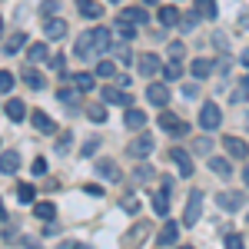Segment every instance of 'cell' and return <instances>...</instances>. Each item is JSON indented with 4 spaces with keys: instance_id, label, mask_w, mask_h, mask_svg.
Returning a JSON list of instances; mask_svg holds the SVG:
<instances>
[{
    "instance_id": "cell-55",
    "label": "cell",
    "mask_w": 249,
    "mask_h": 249,
    "mask_svg": "<svg viewBox=\"0 0 249 249\" xmlns=\"http://www.w3.org/2000/svg\"><path fill=\"white\" fill-rule=\"evenodd\" d=\"M243 179H246V186H249V170H246V173H243Z\"/></svg>"
},
{
    "instance_id": "cell-2",
    "label": "cell",
    "mask_w": 249,
    "mask_h": 249,
    "mask_svg": "<svg viewBox=\"0 0 249 249\" xmlns=\"http://www.w3.org/2000/svg\"><path fill=\"white\" fill-rule=\"evenodd\" d=\"M219 123H223L219 107H216V103H203V107H199V126H203V130H216Z\"/></svg>"
},
{
    "instance_id": "cell-17",
    "label": "cell",
    "mask_w": 249,
    "mask_h": 249,
    "mask_svg": "<svg viewBox=\"0 0 249 249\" xmlns=\"http://www.w3.org/2000/svg\"><path fill=\"white\" fill-rule=\"evenodd\" d=\"M120 17L130 20V23H136V27H140V23H150V14H146L143 7H123V10H120Z\"/></svg>"
},
{
    "instance_id": "cell-15",
    "label": "cell",
    "mask_w": 249,
    "mask_h": 249,
    "mask_svg": "<svg viewBox=\"0 0 249 249\" xmlns=\"http://www.w3.org/2000/svg\"><path fill=\"white\" fill-rule=\"evenodd\" d=\"M30 123H34V130H37V133H57V123L43 113V110H37V113L30 116Z\"/></svg>"
},
{
    "instance_id": "cell-48",
    "label": "cell",
    "mask_w": 249,
    "mask_h": 249,
    "mask_svg": "<svg viewBox=\"0 0 249 249\" xmlns=\"http://www.w3.org/2000/svg\"><path fill=\"white\" fill-rule=\"evenodd\" d=\"M83 193L93 196V199H100V196H103V186H93V183H90V186H83Z\"/></svg>"
},
{
    "instance_id": "cell-26",
    "label": "cell",
    "mask_w": 249,
    "mask_h": 249,
    "mask_svg": "<svg viewBox=\"0 0 249 249\" xmlns=\"http://www.w3.org/2000/svg\"><path fill=\"white\" fill-rule=\"evenodd\" d=\"M116 34H120V40H133L136 37V23H130V20L116 17Z\"/></svg>"
},
{
    "instance_id": "cell-8",
    "label": "cell",
    "mask_w": 249,
    "mask_h": 249,
    "mask_svg": "<svg viewBox=\"0 0 249 249\" xmlns=\"http://www.w3.org/2000/svg\"><path fill=\"white\" fill-rule=\"evenodd\" d=\"M136 60H140V73H143V77H156V73L163 70V63H160L156 53H143V57H136Z\"/></svg>"
},
{
    "instance_id": "cell-19",
    "label": "cell",
    "mask_w": 249,
    "mask_h": 249,
    "mask_svg": "<svg viewBox=\"0 0 249 249\" xmlns=\"http://www.w3.org/2000/svg\"><path fill=\"white\" fill-rule=\"evenodd\" d=\"M0 163H3V166H0L3 176H14V173L20 170V156L14 153V150H3V160H0Z\"/></svg>"
},
{
    "instance_id": "cell-44",
    "label": "cell",
    "mask_w": 249,
    "mask_h": 249,
    "mask_svg": "<svg viewBox=\"0 0 249 249\" xmlns=\"http://www.w3.org/2000/svg\"><path fill=\"white\" fill-rule=\"evenodd\" d=\"M96 150H100V140H96V136H93L90 143H83V150H80V153H83V156H93Z\"/></svg>"
},
{
    "instance_id": "cell-22",
    "label": "cell",
    "mask_w": 249,
    "mask_h": 249,
    "mask_svg": "<svg viewBox=\"0 0 249 249\" xmlns=\"http://www.w3.org/2000/svg\"><path fill=\"white\" fill-rule=\"evenodd\" d=\"M77 7H80V14H83L87 20H96L100 14H103V7H100V3H93V0H77Z\"/></svg>"
},
{
    "instance_id": "cell-52",
    "label": "cell",
    "mask_w": 249,
    "mask_h": 249,
    "mask_svg": "<svg viewBox=\"0 0 249 249\" xmlns=\"http://www.w3.org/2000/svg\"><path fill=\"white\" fill-rule=\"evenodd\" d=\"M67 150H70V133H67V136L57 143V153H67Z\"/></svg>"
},
{
    "instance_id": "cell-53",
    "label": "cell",
    "mask_w": 249,
    "mask_h": 249,
    "mask_svg": "<svg viewBox=\"0 0 249 249\" xmlns=\"http://www.w3.org/2000/svg\"><path fill=\"white\" fill-rule=\"evenodd\" d=\"M150 176H153L150 166H140V170H136V179H150Z\"/></svg>"
},
{
    "instance_id": "cell-36",
    "label": "cell",
    "mask_w": 249,
    "mask_h": 249,
    "mask_svg": "<svg viewBox=\"0 0 249 249\" xmlns=\"http://www.w3.org/2000/svg\"><path fill=\"white\" fill-rule=\"evenodd\" d=\"M113 73H116L113 60H100V63H96V77H113Z\"/></svg>"
},
{
    "instance_id": "cell-43",
    "label": "cell",
    "mask_w": 249,
    "mask_h": 249,
    "mask_svg": "<svg viewBox=\"0 0 249 249\" xmlns=\"http://www.w3.org/2000/svg\"><path fill=\"white\" fill-rule=\"evenodd\" d=\"M196 20H199V10H196V14H190V17H183V20H179V27H183V30L190 34L193 27H196Z\"/></svg>"
},
{
    "instance_id": "cell-46",
    "label": "cell",
    "mask_w": 249,
    "mask_h": 249,
    "mask_svg": "<svg viewBox=\"0 0 249 249\" xmlns=\"http://www.w3.org/2000/svg\"><path fill=\"white\" fill-rule=\"evenodd\" d=\"M30 170H34V176H43V173H47V160H43V156H37Z\"/></svg>"
},
{
    "instance_id": "cell-11",
    "label": "cell",
    "mask_w": 249,
    "mask_h": 249,
    "mask_svg": "<svg viewBox=\"0 0 249 249\" xmlns=\"http://www.w3.org/2000/svg\"><path fill=\"white\" fill-rule=\"evenodd\" d=\"M80 93H83V90H80L77 83H73V87H67V83H63V87L57 90V100L63 103V107H80Z\"/></svg>"
},
{
    "instance_id": "cell-18",
    "label": "cell",
    "mask_w": 249,
    "mask_h": 249,
    "mask_svg": "<svg viewBox=\"0 0 249 249\" xmlns=\"http://www.w3.org/2000/svg\"><path fill=\"white\" fill-rule=\"evenodd\" d=\"M3 116L14 120V123H20V120L27 116V107H23L20 100H7V103H3Z\"/></svg>"
},
{
    "instance_id": "cell-21",
    "label": "cell",
    "mask_w": 249,
    "mask_h": 249,
    "mask_svg": "<svg viewBox=\"0 0 249 249\" xmlns=\"http://www.w3.org/2000/svg\"><path fill=\"white\" fill-rule=\"evenodd\" d=\"M190 73H193L196 80L210 77V73H213V60H193V63H190Z\"/></svg>"
},
{
    "instance_id": "cell-47",
    "label": "cell",
    "mask_w": 249,
    "mask_h": 249,
    "mask_svg": "<svg viewBox=\"0 0 249 249\" xmlns=\"http://www.w3.org/2000/svg\"><path fill=\"white\" fill-rule=\"evenodd\" d=\"M123 210H126V213H136V210H140V199H136V196H126V199H123Z\"/></svg>"
},
{
    "instance_id": "cell-3",
    "label": "cell",
    "mask_w": 249,
    "mask_h": 249,
    "mask_svg": "<svg viewBox=\"0 0 249 249\" xmlns=\"http://www.w3.org/2000/svg\"><path fill=\"white\" fill-rule=\"evenodd\" d=\"M170 160H173V166H176V173H179V176H193V170H196V166H193V156L186 153V150L173 146V150H170Z\"/></svg>"
},
{
    "instance_id": "cell-37",
    "label": "cell",
    "mask_w": 249,
    "mask_h": 249,
    "mask_svg": "<svg viewBox=\"0 0 249 249\" xmlns=\"http://www.w3.org/2000/svg\"><path fill=\"white\" fill-rule=\"evenodd\" d=\"M163 73H166V80H179V77H183V67L173 60V63H166V67H163Z\"/></svg>"
},
{
    "instance_id": "cell-45",
    "label": "cell",
    "mask_w": 249,
    "mask_h": 249,
    "mask_svg": "<svg viewBox=\"0 0 249 249\" xmlns=\"http://www.w3.org/2000/svg\"><path fill=\"white\" fill-rule=\"evenodd\" d=\"M226 246L230 249H243V236H239V232H230V236H226Z\"/></svg>"
},
{
    "instance_id": "cell-28",
    "label": "cell",
    "mask_w": 249,
    "mask_h": 249,
    "mask_svg": "<svg viewBox=\"0 0 249 249\" xmlns=\"http://www.w3.org/2000/svg\"><path fill=\"white\" fill-rule=\"evenodd\" d=\"M34 213H37V219H43V223L57 219V206H53V203H37V206H34Z\"/></svg>"
},
{
    "instance_id": "cell-34",
    "label": "cell",
    "mask_w": 249,
    "mask_h": 249,
    "mask_svg": "<svg viewBox=\"0 0 249 249\" xmlns=\"http://www.w3.org/2000/svg\"><path fill=\"white\" fill-rule=\"evenodd\" d=\"M27 57H30V63H40V60H47V43H34V47L27 50Z\"/></svg>"
},
{
    "instance_id": "cell-57",
    "label": "cell",
    "mask_w": 249,
    "mask_h": 249,
    "mask_svg": "<svg viewBox=\"0 0 249 249\" xmlns=\"http://www.w3.org/2000/svg\"><path fill=\"white\" fill-rule=\"evenodd\" d=\"M146 3H156V0H146Z\"/></svg>"
},
{
    "instance_id": "cell-1",
    "label": "cell",
    "mask_w": 249,
    "mask_h": 249,
    "mask_svg": "<svg viewBox=\"0 0 249 249\" xmlns=\"http://www.w3.org/2000/svg\"><path fill=\"white\" fill-rule=\"evenodd\" d=\"M199 210H203V193L193 190L186 199V210H183V226H196L199 223Z\"/></svg>"
},
{
    "instance_id": "cell-12",
    "label": "cell",
    "mask_w": 249,
    "mask_h": 249,
    "mask_svg": "<svg viewBox=\"0 0 249 249\" xmlns=\"http://www.w3.org/2000/svg\"><path fill=\"white\" fill-rule=\"evenodd\" d=\"M223 146H226V153H230L232 160H246V153H249V146L239 140V136H226V140H223Z\"/></svg>"
},
{
    "instance_id": "cell-39",
    "label": "cell",
    "mask_w": 249,
    "mask_h": 249,
    "mask_svg": "<svg viewBox=\"0 0 249 249\" xmlns=\"http://www.w3.org/2000/svg\"><path fill=\"white\" fill-rule=\"evenodd\" d=\"M0 90H3V93H10V90H14V73H10V70H3V73H0Z\"/></svg>"
},
{
    "instance_id": "cell-38",
    "label": "cell",
    "mask_w": 249,
    "mask_h": 249,
    "mask_svg": "<svg viewBox=\"0 0 249 249\" xmlns=\"http://www.w3.org/2000/svg\"><path fill=\"white\" fill-rule=\"evenodd\" d=\"M87 116H90L93 123H103V120H107V110H103V107L96 103V107H90V110H87Z\"/></svg>"
},
{
    "instance_id": "cell-29",
    "label": "cell",
    "mask_w": 249,
    "mask_h": 249,
    "mask_svg": "<svg viewBox=\"0 0 249 249\" xmlns=\"http://www.w3.org/2000/svg\"><path fill=\"white\" fill-rule=\"evenodd\" d=\"M196 10H199V17H206V20H216V0H196Z\"/></svg>"
},
{
    "instance_id": "cell-33",
    "label": "cell",
    "mask_w": 249,
    "mask_h": 249,
    "mask_svg": "<svg viewBox=\"0 0 249 249\" xmlns=\"http://www.w3.org/2000/svg\"><path fill=\"white\" fill-rule=\"evenodd\" d=\"M34 196H37V190H34L30 183H20L17 186V199L20 203H34Z\"/></svg>"
},
{
    "instance_id": "cell-9",
    "label": "cell",
    "mask_w": 249,
    "mask_h": 249,
    "mask_svg": "<svg viewBox=\"0 0 249 249\" xmlns=\"http://www.w3.org/2000/svg\"><path fill=\"white\" fill-rule=\"evenodd\" d=\"M146 100H150L153 107H166V100H170V87H163V83H150V87H146Z\"/></svg>"
},
{
    "instance_id": "cell-23",
    "label": "cell",
    "mask_w": 249,
    "mask_h": 249,
    "mask_svg": "<svg viewBox=\"0 0 249 249\" xmlns=\"http://www.w3.org/2000/svg\"><path fill=\"white\" fill-rule=\"evenodd\" d=\"M20 80H23V83H27L30 90H43V77H40V73L34 70V67H27V70L20 73Z\"/></svg>"
},
{
    "instance_id": "cell-32",
    "label": "cell",
    "mask_w": 249,
    "mask_h": 249,
    "mask_svg": "<svg viewBox=\"0 0 249 249\" xmlns=\"http://www.w3.org/2000/svg\"><path fill=\"white\" fill-rule=\"evenodd\" d=\"M70 83H77L80 90L87 93V90H93V73H73V77H70Z\"/></svg>"
},
{
    "instance_id": "cell-5",
    "label": "cell",
    "mask_w": 249,
    "mask_h": 249,
    "mask_svg": "<svg viewBox=\"0 0 249 249\" xmlns=\"http://www.w3.org/2000/svg\"><path fill=\"white\" fill-rule=\"evenodd\" d=\"M77 57L80 60H93L96 57V40H93V30H87V34H80L77 37Z\"/></svg>"
},
{
    "instance_id": "cell-56",
    "label": "cell",
    "mask_w": 249,
    "mask_h": 249,
    "mask_svg": "<svg viewBox=\"0 0 249 249\" xmlns=\"http://www.w3.org/2000/svg\"><path fill=\"white\" fill-rule=\"evenodd\" d=\"M110 3H123V0H110Z\"/></svg>"
},
{
    "instance_id": "cell-30",
    "label": "cell",
    "mask_w": 249,
    "mask_h": 249,
    "mask_svg": "<svg viewBox=\"0 0 249 249\" xmlns=\"http://www.w3.org/2000/svg\"><path fill=\"white\" fill-rule=\"evenodd\" d=\"M160 23H163V27H176V23H179V10H176V7H163V10H160Z\"/></svg>"
},
{
    "instance_id": "cell-25",
    "label": "cell",
    "mask_w": 249,
    "mask_h": 249,
    "mask_svg": "<svg viewBox=\"0 0 249 249\" xmlns=\"http://www.w3.org/2000/svg\"><path fill=\"white\" fill-rule=\"evenodd\" d=\"M126 126H130V130L146 126V113H143V110H136V107H130V110H126Z\"/></svg>"
},
{
    "instance_id": "cell-4",
    "label": "cell",
    "mask_w": 249,
    "mask_h": 249,
    "mask_svg": "<svg viewBox=\"0 0 249 249\" xmlns=\"http://www.w3.org/2000/svg\"><path fill=\"white\" fill-rule=\"evenodd\" d=\"M143 239H150V223H146V219H140L130 232H123V239H120V243H123V246H140Z\"/></svg>"
},
{
    "instance_id": "cell-24",
    "label": "cell",
    "mask_w": 249,
    "mask_h": 249,
    "mask_svg": "<svg viewBox=\"0 0 249 249\" xmlns=\"http://www.w3.org/2000/svg\"><path fill=\"white\" fill-rule=\"evenodd\" d=\"M96 173H100L103 179H120V170H116L113 160H100V163H96Z\"/></svg>"
},
{
    "instance_id": "cell-58",
    "label": "cell",
    "mask_w": 249,
    "mask_h": 249,
    "mask_svg": "<svg viewBox=\"0 0 249 249\" xmlns=\"http://www.w3.org/2000/svg\"><path fill=\"white\" fill-rule=\"evenodd\" d=\"M246 123H249V116H246Z\"/></svg>"
},
{
    "instance_id": "cell-54",
    "label": "cell",
    "mask_w": 249,
    "mask_h": 249,
    "mask_svg": "<svg viewBox=\"0 0 249 249\" xmlns=\"http://www.w3.org/2000/svg\"><path fill=\"white\" fill-rule=\"evenodd\" d=\"M243 63H246V67H249V50H246V53H243Z\"/></svg>"
},
{
    "instance_id": "cell-27",
    "label": "cell",
    "mask_w": 249,
    "mask_h": 249,
    "mask_svg": "<svg viewBox=\"0 0 249 249\" xmlns=\"http://www.w3.org/2000/svg\"><path fill=\"white\" fill-rule=\"evenodd\" d=\"M23 43H27V34H10L7 43H3V53H7V57H10V53H17Z\"/></svg>"
},
{
    "instance_id": "cell-51",
    "label": "cell",
    "mask_w": 249,
    "mask_h": 249,
    "mask_svg": "<svg viewBox=\"0 0 249 249\" xmlns=\"http://www.w3.org/2000/svg\"><path fill=\"white\" fill-rule=\"evenodd\" d=\"M210 146H213L210 140H196V153H210Z\"/></svg>"
},
{
    "instance_id": "cell-20",
    "label": "cell",
    "mask_w": 249,
    "mask_h": 249,
    "mask_svg": "<svg viewBox=\"0 0 249 249\" xmlns=\"http://www.w3.org/2000/svg\"><path fill=\"white\" fill-rule=\"evenodd\" d=\"M153 213L156 216H166V213H170V190H166V186H163V193L153 196Z\"/></svg>"
},
{
    "instance_id": "cell-6",
    "label": "cell",
    "mask_w": 249,
    "mask_h": 249,
    "mask_svg": "<svg viewBox=\"0 0 249 249\" xmlns=\"http://www.w3.org/2000/svg\"><path fill=\"white\" fill-rule=\"evenodd\" d=\"M216 203H219V210L232 213V210H239V206L246 203V193H232V190H226V193H219V196H216Z\"/></svg>"
},
{
    "instance_id": "cell-41",
    "label": "cell",
    "mask_w": 249,
    "mask_h": 249,
    "mask_svg": "<svg viewBox=\"0 0 249 249\" xmlns=\"http://www.w3.org/2000/svg\"><path fill=\"white\" fill-rule=\"evenodd\" d=\"M130 40H123V43H116V57H120V63H130V47H126Z\"/></svg>"
},
{
    "instance_id": "cell-35",
    "label": "cell",
    "mask_w": 249,
    "mask_h": 249,
    "mask_svg": "<svg viewBox=\"0 0 249 249\" xmlns=\"http://www.w3.org/2000/svg\"><path fill=\"white\" fill-rule=\"evenodd\" d=\"M160 126H163L166 133H176V130H179V120H176L173 113H163L160 116Z\"/></svg>"
},
{
    "instance_id": "cell-13",
    "label": "cell",
    "mask_w": 249,
    "mask_h": 249,
    "mask_svg": "<svg viewBox=\"0 0 249 249\" xmlns=\"http://www.w3.org/2000/svg\"><path fill=\"white\" fill-rule=\"evenodd\" d=\"M43 34H47L50 40L67 37V20H60V17H47V23H43Z\"/></svg>"
},
{
    "instance_id": "cell-31",
    "label": "cell",
    "mask_w": 249,
    "mask_h": 249,
    "mask_svg": "<svg viewBox=\"0 0 249 249\" xmlns=\"http://www.w3.org/2000/svg\"><path fill=\"white\" fill-rule=\"evenodd\" d=\"M210 170L216 173V176H226V179L232 176V166L226 163V160H219V156H213V160H210Z\"/></svg>"
},
{
    "instance_id": "cell-10",
    "label": "cell",
    "mask_w": 249,
    "mask_h": 249,
    "mask_svg": "<svg viewBox=\"0 0 249 249\" xmlns=\"http://www.w3.org/2000/svg\"><path fill=\"white\" fill-rule=\"evenodd\" d=\"M176 239H179V226H176L173 219H166V226L156 236V246H176Z\"/></svg>"
},
{
    "instance_id": "cell-50",
    "label": "cell",
    "mask_w": 249,
    "mask_h": 249,
    "mask_svg": "<svg viewBox=\"0 0 249 249\" xmlns=\"http://www.w3.org/2000/svg\"><path fill=\"white\" fill-rule=\"evenodd\" d=\"M63 60H67V57L60 53V57H50V60H47V63H50V70H63Z\"/></svg>"
},
{
    "instance_id": "cell-7",
    "label": "cell",
    "mask_w": 249,
    "mask_h": 249,
    "mask_svg": "<svg viewBox=\"0 0 249 249\" xmlns=\"http://www.w3.org/2000/svg\"><path fill=\"white\" fill-rule=\"evenodd\" d=\"M150 153H153V140H150V133L136 136L133 143H130V156H136V160H143V156H150Z\"/></svg>"
},
{
    "instance_id": "cell-42",
    "label": "cell",
    "mask_w": 249,
    "mask_h": 249,
    "mask_svg": "<svg viewBox=\"0 0 249 249\" xmlns=\"http://www.w3.org/2000/svg\"><path fill=\"white\" fill-rule=\"evenodd\" d=\"M246 96H249V73L243 77V83H239V90L232 93V100H246Z\"/></svg>"
},
{
    "instance_id": "cell-40",
    "label": "cell",
    "mask_w": 249,
    "mask_h": 249,
    "mask_svg": "<svg viewBox=\"0 0 249 249\" xmlns=\"http://www.w3.org/2000/svg\"><path fill=\"white\" fill-rule=\"evenodd\" d=\"M40 14L43 17H57V0H43L40 3Z\"/></svg>"
},
{
    "instance_id": "cell-16",
    "label": "cell",
    "mask_w": 249,
    "mask_h": 249,
    "mask_svg": "<svg viewBox=\"0 0 249 249\" xmlns=\"http://www.w3.org/2000/svg\"><path fill=\"white\" fill-rule=\"evenodd\" d=\"M103 100H107V103H116V107H130V103H133L126 90H116V87H103Z\"/></svg>"
},
{
    "instance_id": "cell-49",
    "label": "cell",
    "mask_w": 249,
    "mask_h": 249,
    "mask_svg": "<svg viewBox=\"0 0 249 249\" xmlns=\"http://www.w3.org/2000/svg\"><path fill=\"white\" fill-rule=\"evenodd\" d=\"M183 53H186V47H183V43H170V57H183Z\"/></svg>"
},
{
    "instance_id": "cell-14",
    "label": "cell",
    "mask_w": 249,
    "mask_h": 249,
    "mask_svg": "<svg viewBox=\"0 0 249 249\" xmlns=\"http://www.w3.org/2000/svg\"><path fill=\"white\" fill-rule=\"evenodd\" d=\"M93 40H96V53H107L113 47V30L107 27H93Z\"/></svg>"
}]
</instances>
